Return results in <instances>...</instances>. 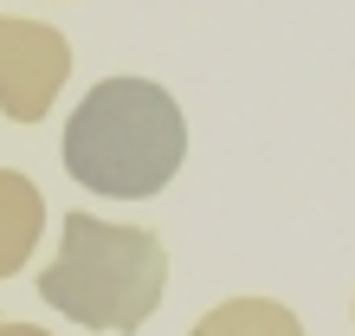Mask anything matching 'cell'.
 Instances as JSON below:
<instances>
[{"instance_id": "obj_4", "label": "cell", "mask_w": 355, "mask_h": 336, "mask_svg": "<svg viewBox=\"0 0 355 336\" xmlns=\"http://www.w3.org/2000/svg\"><path fill=\"white\" fill-rule=\"evenodd\" d=\"M39 226H46V194L19 168H0V278H13L33 259Z\"/></svg>"}, {"instance_id": "obj_6", "label": "cell", "mask_w": 355, "mask_h": 336, "mask_svg": "<svg viewBox=\"0 0 355 336\" xmlns=\"http://www.w3.org/2000/svg\"><path fill=\"white\" fill-rule=\"evenodd\" d=\"M0 336H52V330H39V324H0Z\"/></svg>"}, {"instance_id": "obj_1", "label": "cell", "mask_w": 355, "mask_h": 336, "mask_svg": "<svg viewBox=\"0 0 355 336\" xmlns=\"http://www.w3.org/2000/svg\"><path fill=\"white\" fill-rule=\"evenodd\" d=\"M187 156L181 103L149 78H103L65 123V168L78 187L116 201H149Z\"/></svg>"}, {"instance_id": "obj_3", "label": "cell", "mask_w": 355, "mask_h": 336, "mask_svg": "<svg viewBox=\"0 0 355 336\" xmlns=\"http://www.w3.org/2000/svg\"><path fill=\"white\" fill-rule=\"evenodd\" d=\"M71 72V46L65 33L46 19H19L0 13V110L13 123H39L52 110L58 84Z\"/></svg>"}, {"instance_id": "obj_2", "label": "cell", "mask_w": 355, "mask_h": 336, "mask_svg": "<svg viewBox=\"0 0 355 336\" xmlns=\"http://www.w3.org/2000/svg\"><path fill=\"white\" fill-rule=\"evenodd\" d=\"M168 285V252L149 226H116L97 214H65L58 259L39 271V298L85 330H142Z\"/></svg>"}, {"instance_id": "obj_5", "label": "cell", "mask_w": 355, "mask_h": 336, "mask_svg": "<svg viewBox=\"0 0 355 336\" xmlns=\"http://www.w3.org/2000/svg\"><path fill=\"white\" fill-rule=\"evenodd\" d=\"M187 336H304V324H297V310H284L278 298H226Z\"/></svg>"}]
</instances>
